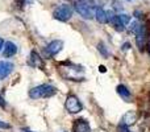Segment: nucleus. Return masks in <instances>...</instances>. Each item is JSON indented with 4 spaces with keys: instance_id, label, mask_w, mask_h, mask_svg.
I'll return each mask as SVG.
<instances>
[{
    "instance_id": "23",
    "label": "nucleus",
    "mask_w": 150,
    "mask_h": 132,
    "mask_svg": "<svg viewBox=\"0 0 150 132\" xmlns=\"http://www.w3.org/2000/svg\"><path fill=\"white\" fill-rule=\"evenodd\" d=\"M23 132H33V131H29V130H23Z\"/></svg>"
},
{
    "instance_id": "20",
    "label": "nucleus",
    "mask_w": 150,
    "mask_h": 132,
    "mask_svg": "<svg viewBox=\"0 0 150 132\" xmlns=\"http://www.w3.org/2000/svg\"><path fill=\"white\" fill-rule=\"evenodd\" d=\"M0 107H5V101L3 99L1 95H0Z\"/></svg>"
},
{
    "instance_id": "7",
    "label": "nucleus",
    "mask_w": 150,
    "mask_h": 132,
    "mask_svg": "<svg viewBox=\"0 0 150 132\" xmlns=\"http://www.w3.org/2000/svg\"><path fill=\"white\" fill-rule=\"evenodd\" d=\"M15 69V65L9 61H0V79H5Z\"/></svg>"
},
{
    "instance_id": "11",
    "label": "nucleus",
    "mask_w": 150,
    "mask_h": 132,
    "mask_svg": "<svg viewBox=\"0 0 150 132\" xmlns=\"http://www.w3.org/2000/svg\"><path fill=\"white\" fill-rule=\"evenodd\" d=\"M109 23L112 24V26H113L115 29H116L117 32H122L125 29V24L122 23L121 20H120V17L117 15H115L111 19V20H109Z\"/></svg>"
},
{
    "instance_id": "16",
    "label": "nucleus",
    "mask_w": 150,
    "mask_h": 132,
    "mask_svg": "<svg viewBox=\"0 0 150 132\" xmlns=\"http://www.w3.org/2000/svg\"><path fill=\"white\" fill-rule=\"evenodd\" d=\"M112 8H113L115 11H121L122 9V4L120 1H117V0H115V1H112Z\"/></svg>"
},
{
    "instance_id": "17",
    "label": "nucleus",
    "mask_w": 150,
    "mask_h": 132,
    "mask_svg": "<svg viewBox=\"0 0 150 132\" xmlns=\"http://www.w3.org/2000/svg\"><path fill=\"white\" fill-rule=\"evenodd\" d=\"M119 131H120V132H132V131L129 130V128L127 127V126H122V124L119 126Z\"/></svg>"
},
{
    "instance_id": "12",
    "label": "nucleus",
    "mask_w": 150,
    "mask_h": 132,
    "mask_svg": "<svg viewBox=\"0 0 150 132\" xmlns=\"http://www.w3.org/2000/svg\"><path fill=\"white\" fill-rule=\"evenodd\" d=\"M96 20L99 21L100 24H105L108 23V19H107V11H104L103 8H96L95 9V15Z\"/></svg>"
},
{
    "instance_id": "6",
    "label": "nucleus",
    "mask_w": 150,
    "mask_h": 132,
    "mask_svg": "<svg viewBox=\"0 0 150 132\" xmlns=\"http://www.w3.org/2000/svg\"><path fill=\"white\" fill-rule=\"evenodd\" d=\"M73 132H91L90 123H88L86 119H83V118L74 120V123H73Z\"/></svg>"
},
{
    "instance_id": "3",
    "label": "nucleus",
    "mask_w": 150,
    "mask_h": 132,
    "mask_svg": "<svg viewBox=\"0 0 150 132\" xmlns=\"http://www.w3.org/2000/svg\"><path fill=\"white\" fill-rule=\"evenodd\" d=\"M65 107H66V110H67V112H70V114H78V112H80L83 110L82 102H80L79 98H78L76 95H74V94L67 95L66 102H65Z\"/></svg>"
},
{
    "instance_id": "15",
    "label": "nucleus",
    "mask_w": 150,
    "mask_h": 132,
    "mask_svg": "<svg viewBox=\"0 0 150 132\" xmlns=\"http://www.w3.org/2000/svg\"><path fill=\"white\" fill-rule=\"evenodd\" d=\"M98 50H99V52H101V54H103L104 57H107V56H108V52H107V49H105V45H104L103 42H100V44L98 45Z\"/></svg>"
},
{
    "instance_id": "13",
    "label": "nucleus",
    "mask_w": 150,
    "mask_h": 132,
    "mask_svg": "<svg viewBox=\"0 0 150 132\" xmlns=\"http://www.w3.org/2000/svg\"><path fill=\"white\" fill-rule=\"evenodd\" d=\"M116 90H117V94H119L121 98H124V99H129L130 95H132V94H130V90L124 85H119Z\"/></svg>"
},
{
    "instance_id": "2",
    "label": "nucleus",
    "mask_w": 150,
    "mask_h": 132,
    "mask_svg": "<svg viewBox=\"0 0 150 132\" xmlns=\"http://www.w3.org/2000/svg\"><path fill=\"white\" fill-rule=\"evenodd\" d=\"M74 15V7L70 4H61L58 5L57 8L53 12V16H54L55 20L59 21H69Z\"/></svg>"
},
{
    "instance_id": "9",
    "label": "nucleus",
    "mask_w": 150,
    "mask_h": 132,
    "mask_svg": "<svg viewBox=\"0 0 150 132\" xmlns=\"http://www.w3.org/2000/svg\"><path fill=\"white\" fill-rule=\"evenodd\" d=\"M16 53H17V46L12 41L4 42V48H3V56H4V58L13 57Z\"/></svg>"
},
{
    "instance_id": "21",
    "label": "nucleus",
    "mask_w": 150,
    "mask_h": 132,
    "mask_svg": "<svg viewBox=\"0 0 150 132\" xmlns=\"http://www.w3.org/2000/svg\"><path fill=\"white\" fill-rule=\"evenodd\" d=\"M3 48H4V40L0 39V52L3 50Z\"/></svg>"
},
{
    "instance_id": "19",
    "label": "nucleus",
    "mask_w": 150,
    "mask_h": 132,
    "mask_svg": "<svg viewBox=\"0 0 150 132\" xmlns=\"http://www.w3.org/2000/svg\"><path fill=\"white\" fill-rule=\"evenodd\" d=\"M121 48H122V50H128V49L130 48V44H129V42H125V44L122 45Z\"/></svg>"
},
{
    "instance_id": "22",
    "label": "nucleus",
    "mask_w": 150,
    "mask_h": 132,
    "mask_svg": "<svg viewBox=\"0 0 150 132\" xmlns=\"http://www.w3.org/2000/svg\"><path fill=\"white\" fill-rule=\"evenodd\" d=\"M99 71H101V73H105V71H107L105 66H99Z\"/></svg>"
},
{
    "instance_id": "5",
    "label": "nucleus",
    "mask_w": 150,
    "mask_h": 132,
    "mask_svg": "<svg viewBox=\"0 0 150 132\" xmlns=\"http://www.w3.org/2000/svg\"><path fill=\"white\" fill-rule=\"evenodd\" d=\"M63 48V41L62 40H53L47 44V46L45 48V53H46L47 57H54L58 53L62 50Z\"/></svg>"
},
{
    "instance_id": "1",
    "label": "nucleus",
    "mask_w": 150,
    "mask_h": 132,
    "mask_svg": "<svg viewBox=\"0 0 150 132\" xmlns=\"http://www.w3.org/2000/svg\"><path fill=\"white\" fill-rule=\"evenodd\" d=\"M55 94H57V88L52 85H47V83L38 85V86H36V87L29 90V96H30L32 99L50 98V96L55 95Z\"/></svg>"
},
{
    "instance_id": "24",
    "label": "nucleus",
    "mask_w": 150,
    "mask_h": 132,
    "mask_svg": "<svg viewBox=\"0 0 150 132\" xmlns=\"http://www.w3.org/2000/svg\"><path fill=\"white\" fill-rule=\"evenodd\" d=\"M128 1H132V0H128Z\"/></svg>"
},
{
    "instance_id": "4",
    "label": "nucleus",
    "mask_w": 150,
    "mask_h": 132,
    "mask_svg": "<svg viewBox=\"0 0 150 132\" xmlns=\"http://www.w3.org/2000/svg\"><path fill=\"white\" fill-rule=\"evenodd\" d=\"M74 9L82 16L83 19H92L93 17V12L92 8L90 7V4L86 1H82V0H76L74 3Z\"/></svg>"
},
{
    "instance_id": "10",
    "label": "nucleus",
    "mask_w": 150,
    "mask_h": 132,
    "mask_svg": "<svg viewBox=\"0 0 150 132\" xmlns=\"http://www.w3.org/2000/svg\"><path fill=\"white\" fill-rule=\"evenodd\" d=\"M137 118H138V115L136 111H128V112H125L124 116L121 118V124L128 127V126L137 122Z\"/></svg>"
},
{
    "instance_id": "14",
    "label": "nucleus",
    "mask_w": 150,
    "mask_h": 132,
    "mask_svg": "<svg viewBox=\"0 0 150 132\" xmlns=\"http://www.w3.org/2000/svg\"><path fill=\"white\" fill-rule=\"evenodd\" d=\"M120 17V20L122 21V23L127 25V24H129L130 23V16L129 15H125V13H120V15H117Z\"/></svg>"
},
{
    "instance_id": "18",
    "label": "nucleus",
    "mask_w": 150,
    "mask_h": 132,
    "mask_svg": "<svg viewBox=\"0 0 150 132\" xmlns=\"http://www.w3.org/2000/svg\"><path fill=\"white\" fill-rule=\"evenodd\" d=\"M11 126L8 124V123H5V122H1V120H0V128H9Z\"/></svg>"
},
{
    "instance_id": "8",
    "label": "nucleus",
    "mask_w": 150,
    "mask_h": 132,
    "mask_svg": "<svg viewBox=\"0 0 150 132\" xmlns=\"http://www.w3.org/2000/svg\"><path fill=\"white\" fill-rule=\"evenodd\" d=\"M29 65L33 66V67H40V69H44L45 64L42 61L41 56L36 52V50H32L30 56H29Z\"/></svg>"
}]
</instances>
